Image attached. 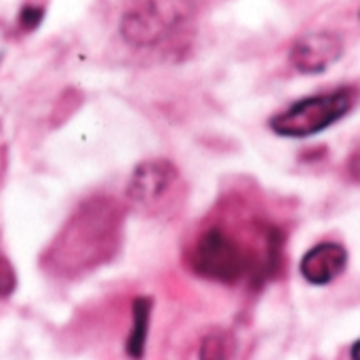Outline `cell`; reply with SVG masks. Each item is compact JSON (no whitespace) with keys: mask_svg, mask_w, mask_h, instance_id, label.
Segmentation results:
<instances>
[{"mask_svg":"<svg viewBox=\"0 0 360 360\" xmlns=\"http://www.w3.org/2000/svg\"><path fill=\"white\" fill-rule=\"evenodd\" d=\"M122 211L110 198H91L78 207L49 247L46 268L59 276H78L110 259L118 247Z\"/></svg>","mask_w":360,"mask_h":360,"instance_id":"1","label":"cell"},{"mask_svg":"<svg viewBox=\"0 0 360 360\" xmlns=\"http://www.w3.org/2000/svg\"><path fill=\"white\" fill-rule=\"evenodd\" d=\"M276 253L278 247L259 249L221 226H211L192 243L188 266L200 278L221 285H238L270 272Z\"/></svg>","mask_w":360,"mask_h":360,"instance_id":"2","label":"cell"},{"mask_svg":"<svg viewBox=\"0 0 360 360\" xmlns=\"http://www.w3.org/2000/svg\"><path fill=\"white\" fill-rule=\"evenodd\" d=\"M356 89H338L331 93H319L291 103L287 110L270 118V129L278 137L304 139L331 129L346 118L356 105Z\"/></svg>","mask_w":360,"mask_h":360,"instance_id":"3","label":"cell"},{"mask_svg":"<svg viewBox=\"0 0 360 360\" xmlns=\"http://www.w3.org/2000/svg\"><path fill=\"white\" fill-rule=\"evenodd\" d=\"M186 15L181 0H146L131 8L122 19V34L133 44H156Z\"/></svg>","mask_w":360,"mask_h":360,"instance_id":"4","label":"cell"},{"mask_svg":"<svg viewBox=\"0 0 360 360\" xmlns=\"http://www.w3.org/2000/svg\"><path fill=\"white\" fill-rule=\"evenodd\" d=\"M177 179V169L169 160H146L133 171L131 181L127 186V196L131 205L139 209H156L173 194Z\"/></svg>","mask_w":360,"mask_h":360,"instance_id":"5","label":"cell"},{"mask_svg":"<svg viewBox=\"0 0 360 360\" xmlns=\"http://www.w3.org/2000/svg\"><path fill=\"white\" fill-rule=\"evenodd\" d=\"M344 53V42L338 34L314 32L300 38L291 49V63L302 74L327 72Z\"/></svg>","mask_w":360,"mask_h":360,"instance_id":"6","label":"cell"},{"mask_svg":"<svg viewBox=\"0 0 360 360\" xmlns=\"http://www.w3.org/2000/svg\"><path fill=\"white\" fill-rule=\"evenodd\" d=\"M348 268V251L340 243H319L300 262V272L306 283L325 287L338 281Z\"/></svg>","mask_w":360,"mask_h":360,"instance_id":"7","label":"cell"},{"mask_svg":"<svg viewBox=\"0 0 360 360\" xmlns=\"http://www.w3.org/2000/svg\"><path fill=\"white\" fill-rule=\"evenodd\" d=\"M152 308L154 302L152 297H137L133 302L131 310V331L127 335V356L131 360H141L146 354V344H148V333H150V319H152Z\"/></svg>","mask_w":360,"mask_h":360,"instance_id":"8","label":"cell"},{"mask_svg":"<svg viewBox=\"0 0 360 360\" xmlns=\"http://www.w3.org/2000/svg\"><path fill=\"white\" fill-rule=\"evenodd\" d=\"M234 359V344L232 338L224 331H211L202 344L198 360H232Z\"/></svg>","mask_w":360,"mask_h":360,"instance_id":"9","label":"cell"},{"mask_svg":"<svg viewBox=\"0 0 360 360\" xmlns=\"http://www.w3.org/2000/svg\"><path fill=\"white\" fill-rule=\"evenodd\" d=\"M17 289V274L13 264L0 253V300H6Z\"/></svg>","mask_w":360,"mask_h":360,"instance_id":"10","label":"cell"},{"mask_svg":"<svg viewBox=\"0 0 360 360\" xmlns=\"http://www.w3.org/2000/svg\"><path fill=\"white\" fill-rule=\"evenodd\" d=\"M42 19V6H23L21 15H19V23L23 25V30H34Z\"/></svg>","mask_w":360,"mask_h":360,"instance_id":"11","label":"cell"},{"mask_svg":"<svg viewBox=\"0 0 360 360\" xmlns=\"http://www.w3.org/2000/svg\"><path fill=\"white\" fill-rule=\"evenodd\" d=\"M348 171H350V175L356 179L360 184V148L350 156V162H348Z\"/></svg>","mask_w":360,"mask_h":360,"instance_id":"12","label":"cell"},{"mask_svg":"<svg viewBox=\"0 0 360 360\" xmlns=\"http://www.w3.org/2000/svg\"><path fill=\"white\" fill-rule=\"evenodd\" d=\"M350 359L352 360H360V340L352 346V350H350Z\"/></svg>","mask_w":360,"mask_h":360,"instance_id":"13","label":"cell"}]
</instances>
